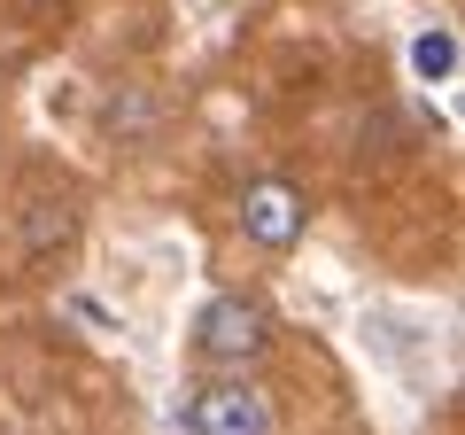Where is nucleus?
<instances>
[{
	"label": "nucleus",
	"mask_w": 465,
	"mask_h": 435,
	"mask_svg": "<svg viewBox=\"0 0 465 435\" xmlns=\"http://www.w3.org/2000/svg\"><path fill=\"white\" fill-rule=\"evenodd\" d=\"M186 435H280V412L256 381L241 373H217V381H194V397L179 404Z\"/></svg>",
	"instance_id": "2"
},
{
	"label": "nucleus",
	"mask_w": 465,
	"mask_h": 435,
	"mask_svg": "<svg viewBox=\"0 0 465 435\" xmlns=\"http://www.w3.org/2000/svg\"><path fill=\"white\" fill-rule=\"evenodd\" d=\"M186 350L217 373H249L272 350V311L256 296H232V288L225 296H202L194 319H186Z\"/></svg>",
	"instance_id": "1"
},
{
	"label": "nucleus",
	"mask_w": 465,
	"mask_h": 435,
	"mask_svg": "<svg viewBox=\"0 0 465 435\" xmlns=\"http://www.w3.org/2000/svg\"><path fill=\"white\" fill-rule=\"evenodd\" d=\"M403 63H411L419 86H450L458 78V32H450V24H419L411 47H403Z\"/></svg>",
	"instance_id": "4"
},
{
	"label": "nucleus",
	"mask_w": 465,
	"mask_h": 435,
	"mask_svg": "<svg viewBox=\"0 0 465 435\" xmlns=\"http://www.w3.org/2000/svg\"><path fill=\"white\" fill-rule=\"evenodd\" d=\"M241 234H249V249H264V257H295L302 234H311V202H302V187L249 179V187H241Z\"/></svg>",
	"instance_id": "3"
}]
</instances>
